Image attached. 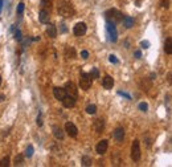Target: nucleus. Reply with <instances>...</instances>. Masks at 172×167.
<instances>
[{"mask_svg": "<svg viewBox=\"0 0 172 167\" xmlns=\"http://www.w3.org/2000/svg\"><path fill=\"white\" fill-rule=\"evenodd\" d=\"M74 8L72 4H69V3H66V2H60L58 4V14L61 16H64V17H72L74 16Z\"/></svg>", "mask_w": 172, "mask_h": 167, "instance_id": "obj_1", "label": "nucleus"}, {"mask_svg": "<svg viewBox=\"0 0 172 167\" xmlns=\"http://www.w3.org/2000/svg\"><path fill=\"white\" fill-rule=\"evenodd\" d=\"M105 17H106V20L107 21H110V23L118 24V23H121L122 21L123 15L118 10H109V11L105 12Z\"/></svg>", "mask_w": 172, "mask_h": 167, "instance_id": "obj_2", "label": "nucleus"}, {"mask_svg": "<svg viewBox=\"0 0 172 167\" xmlns=\"http://www.w3.org/2000/svg\"><path fill=\"white\" fill-rule=\"evenodd\" d=\"M91 84H93V78L90 74L87 73H82L81 77H79V86H81L82 90H89L91 88Z\"/></svg>", "mask_w": 172, "mask_h": 167, "instance_id": "obj_3", "label": "nucleus"}, {"mask_svg": "<svg viewBox=\"0 0 172 167\" xmlns=\"http://www.w3.org/2000/svg\"><path fill=\"white\" fill-rule=\"evenodd\" d=\"M140 155H142V153H140V145H139V141L135 139L134 142H132V146H131V158L134 159L135 162H138L140 159Z\"/></svg>", "mask_w": 172, "mask_h": 167, "instance_id": "obj_4", "label": "nucleus"}, {"mask_svg": "<svg viewBox=\"0 0 172 167\" xmlns=\"http://www.w3.org/2000/svg\"><path fill=\"white\" fill-rule=\"evenodd\" d=\"M106 29H107V33H109L110 41L115 43V41L118 40V33H117L115 25H114L113 23H110V21H107V23H106Z\"/></svg>", "mask_w": 172, "mask_h": 167, "instance_id": "obj_5", "label": "nucleus"}, {"mask_svg": "<svg viewBox=\"0 0 172 167\" xmlns=\"http://www.w3.org/2000/svg\"><path fill=\"white\" fill-rule=\"evenodd\" d=\"M86 24L85 23H77L76 25H74V29H73V32H74V36H77V37H81L83 36V35L86 33Z\"/></svg>", "mask_w": 172, "mask_h": 167, "instance_id": "obj_6", "label": "nucleus"}, {"mask_svg": "<svg viewBox=\"0 0 172 167\" xmlns=\"http://www.w3.org/2000/svg\"><path fill=\"white\" fill-rule=\"evenodd\" d=\"M65 131L68 133L69 137H77V134H78V129H77V126L72 124V122H66V125H65Z\"/></svg>", "mask_w": 172, "mask_h": 167, "instance_id": "obj_7", "label": "nucleus"}, {"mask_svg": "<svg viewBox=\"0 0 172 167\" xmlns=\"http://www.w3.org/2000/svg\"><path fill=\"white\" fill-rule=\"evenodd\" d=\"M65 92H66V94L68 96H72V97H74V98H77V88H76V85L72 82V81H69V82H66V85H65Z\"/></svg>", "mask_w": 172, "mask_h": 167, "instance_id": "obj_8", "label": "nucleus"}, {"mask_svg": "<svg viewBox=\"0 0 172 167\" xmlns=\"http://www.w3.org/2000/svg\"><path fill=\"white\" fill-rule=\"evenodd\" d=\"M38 19H40V21H41V23H44V24L49 23V19H50L49 11L45 10V8H42V10L40 11V14H38Z\"/></svg>", "mask_w": 172, "mask_h": 167, "instance_id": "obj_9", "label": "nucleus"}, {"mask_svg": "<svg viewBox=\"0 0 172 167\" xmlns=\"http://www.w3.org/2000/svg\"><path fill=\"white\" fill-rule=\"evenodd\" d=\"M107 147H109L107 141H106V139H102L98 145H97L95 150H97V153H98V154H105L106 151H107Z\"/></svg>", "mask_w": 172, "mask_h": 167, "instance_id": "obj_10", "label": "nucleus"}, {"mask_svg": "<svg viewBox=\"0 0 172 167\" xmlns=\"http://www.w3.org/2000/svg\"><path fill=\"white\" fill-rule=\"evenodd\" d=\"M53 94H54L56 100L62 101V100H64V97L66 96V92H65L64 88H54V89H53Z\"/></svg>", "mask_w": 172, "mask_h": 167, "instance_id": "obj_11", "label": "nucleus"}, {"mask_svg": "<svg viewBox=\"0 0 172 167\" xmlns=\"http://www.w3.org/2000/svg\"><path fill=\"white\" fill-rule=\"evenodd\" d=\"M62 104H64L65 108H73L74 105H76V98L72 97V96L66 94L65 97H64V100H62Z\"/></svg>", "mask_w": 172, "mask_h": 167, "instance_id": "obj_12", "label": "nucleus"}, {"mask_svg": "<svg viewBox=\"0 0 172 167\" xmlns=\"http://www.w3.org/2000/svg\"><path fill=\"white\" fill-rule=\"evenodd\" d=\"M102 86L105 88V89H113L114 86V80L111 76H105L103 77V81H102Z\"/></svg>", "mask_w": 172, "mask_h": 167, "instance_id": "obj_13", "label": "nucleus"}, {"mask_svg": "<svg viewBox=\"0 0 172 167\" xmlns=\"http://www.w3.org/2000/svg\"><path fill=\"white\" fill-rule=\"evenodd\" d=\"M114 138L117 139V142H123V138H125V130L122 127H117L115 131H114Z\"/></svg>", "mask_w": 172, "mask_h": 167, "instance_id": "obj_14", "label": "nucleus"}, {"mask_svg": "<svg viewBox=\"0 0 172 167\" xmlns=\"http://www.w3.org/2000/svg\"><path fill=\"white\" fill-rule=\"evenodd\" d=\"M94 129L97 133H102L103 129H105V122L103 120H95L94 121Z\"/></svg>", "mask_w": 172, "mask_h": 167, "instance_id": "obj_15", "label": "nucleus"}, {"mask_svg": "<svg viewBox=\"0 0 172 167\" xmlns=\"http://www.w3.org/2000/svg\"><path fill=\"white\" fill-rule=\"evenodd\" d=\"M123 25H125L126 28H131V27H134V19L132 17H130V16H123Z\"/></svg>", "mask_w": 172, "mask_h": 167, "instance_id": "obj_16", "label": "nucleus"}, {"mask_svg": "<svg viewBox=\"0 0 172 167\" xmlns=\"http://www.w3.org/2000/svg\"><path fill=\"white\" fill-rule=\"evenodd\" d=\"M46 33H48V36H49V37L54 39L57 36V28L54 27V25L49 24V25H48V28H46Z\"/></svg>", "mask_w": 172, "mask_h": 167, "instance_id": "obj_17", "label": "nucleus"}, {"mask_svg": "<svg viewBox=\"0 0 172 167\" xmlns=\"http://www.w3.org/2000/svg\"><path fill=\"white\" fill-rule=\"evenodd\" d=\"M53 134H54V137L57 139H64V131L61 130V127H57V126L53 127Z\"/></svg>", "mask_w": 172, "mask_h": 167, "instance_id": "obj_18", "label": "nucleus"}, {"mask_svg": "<svg viewBox=\"0 0 172 167\" xmlns=\"http://www.w3.org/2000/svg\"><path fill=\"white\" fill-rule=\"evenodd\" d=\"M65 55L68 59H76V51H74L73 47H68L65 49Z\"/></svg>", "mask_w": 172, "mask_h": 167, "instance_id": "obj_19", "label": "nucleus"}, {"mask_svg": "<svg viewBox=\"0 0 172 167\" xmlns=\"http://www.w3.org/2000/svg\"><path fill=\"white\" fill-rule=\"evenodd\" d=\"M164 51H166V53H167V55H171V53H172V40H171V37H168V39L166 40Z\"/></svg>", "mask_w": 172, "mask_h": 167, "instance_id": "obj_20", "label": "nucleus"}, {"mask_svg": "<svg viewBox=\"0 0 172 167\" xmlns=\"http://www.w3.org/2000/svg\"><path fill=\"white\" fill-rule=\"evenodd\" d=\"M24 163V155H21V154H19V155L15 157V165L16 166H21Z\"/></svg>", "mask_w": 172, "mask_h": 167, "instance_id": "obj_21", "label": "nucleus"}, {"mask_svg": "<svg viewBox=\"0 0 172 167\" xmlns=\"http://www.w3.org/2000/svg\"><path fill=\"white\" fill-rule=\"evenodd\" d=\"M8 166H10V157H4L0 161V167H8Z\"/></svg>", "mask_w": 172, "mask_h": 167, "instance_id": "obj_22", "label": "nucleus"}, {"mask_svg": "<svg viewBox=\"0 0 172 167\" xmlns=\"http://www.w3.org/2000/svg\"><path fill=\"white\" fill-rule=\"evenodd\" d=\"M32 155H33V146H32V145H29V146L26 147V150H25V155L24 157L30 158Z\"/></svg>", "mask_w": 172, "mask_h": 167, "instance_id": "obj_23", "label": "nucleus"}, {"mask_svg": "<svg viewBox=\"0 0 172 167\" xmlns=\"http://www.w3.org/2000/svg\"><path fill=\"white\" fill-rule=\"evenodd\" d=\"M82 165L83 166H91V158H89L87 155L82 157Z\"/></svg>", "mask_w": 172, "mask_h": 167, "instance_id": "obj_24", "label": "nucleus"}, {"mask_svg": "<svg viewBox=\"0 0 172 167\" xmlns=\"http://www.w3.org/2000/svg\"><path fill=\"white\" fill-rule=\"evenodd\" d=\"M95 112H97L95 105H89V106L86 108V113L87 114H95Z\"/></svg>", "mask_w": 172, "mask_h": 167, "instance_id": "obj_25", "label": "nucleus"}, {"mask_svg": "<svg viewBox=\"0 0 172 167\" xmlns=\"http://www.w3.org/2000/svg\"><path fill=\"white\" fill-rule=\"evenodd\" d=\"M90 76H91V78H99V72H98V69H97V68H93Z\"/></svg>", "mask_w": 172, "mask_h": 167, "instance_id": "obj_26", "label": "nucleus"}, {"mask_svg": "<svg viewBox=\"0 0 172 167\" xmlns=\"http://www.w3.org/2000/svg\"><path fill=\"white\" fill-rule=\"evenodd\" d=\"M41 6H42V8H45V7H49L50 8L52 0H41Z\"/></svg>", "mask_w": 172, "mask_h": 167, "instance_id": "obj_27", "label": "nucleus"}, {"mask_svg": "<svg viewBox=\"0 0 172 167\" xmlns=\"http://www.w3.org/2000/svg\"><path fill=\"white\" fill-rule=\"evenodd\" d=\"M24 8H25V6H24V3H20L19 6H17V14L19 15H21L24 12Z\"/></svg>", "mask_w": 172, "mask_h": 167, "instance_id": "obj_28", "label": "nucleus"}, {"mask_svg": "<svg viewBox=\"0 0 172 167\" xmlns=\"http://www.w3.org/2000/svg\"><path fill=\"white\" fill-rule=\"evenodd\" d=\"M139 109H140V110H142V112H147V109H148V105L146 104V102H140V104H139Z\"/></svg>", "mask_w": 172, "mask_h": 167, "instance_id": "obj_29", "label": "nucleus"}, {"mask_svg": "<svg viewBox=\"0 0 172 167\" xmlns=\"http://www.w3.org/2000/svg\"><path fill=\"white\" fill-rule=\"evenodd\" d=\"M160 4L163 8H168L170 7V0H160Z\"/></svg>", "mask_w": 172, "mask_h": 167, "instance_id": "obj_30", "label": "nucleus"}, {"mask_svg": "<svg viewBox=\"0 0 172 167\" xmlns=\"http://www.w3.org/2000/svg\"><path fill=\"white\" fill-rule=\"evenodd\" d=\"M109 60H110V63H113V64H118V60H117V57L114 56V55H110L109 56Z\"/></svg>", "mask_w": 172, "mask_h": 167, "instance_id": "obj_31", "label": "nucleus"}, {"mask_svg": "<svg viewBox=\"0 0 172 167\" xmlns=\"http://www.w3.org/2000/svg\"><path fill=\"white\" fill-rule=\"evenodd\" d=\"M81 56H82L83 60H86L87 57H89V52H87V51H82V52H81Z\"/></svg>", "mask_w": 172, "mask_h": 167, "instance_id": "obj_32", "label": "nucleus"}, {"mask_svg": "<svg viewBox=\"0 0 172 167\" xmlns=\"http://www.w3.org/2000/svg\"><path fill=\"white\" fill-rule=\"evenodd\" d=\"M15 39H16L17 41L21 40V33H20V31H16V32H15Z\"/></svg>", "mask_w": 172, "mask_h": 167, "instance_id": "obj_33", "label": "nucleus"}, {"mask_svg": "<svg viewBox=\"0 0 172 167\" xmlns=\"http://www.w3.org/2000/svg\"><path fill=\"white\" fill-rule=\"evenodd\" d=\"M140 45H142V48H144V49H147V48H150V43L148 41H142Z\"/></svg>", "mask_w": 172, "mask_h": 167, "instance_id": "obj_34", "label": "nucleus"}, {"mask_svg": "<svg viewBox=\"0 0 172 167\" xmlns=\"http://www.w3.org/2000/svg\"><path fill=\"white\" fill-rule=\"evenodd\" d=\"M37 125L38 126H42V120H41V116L38 114V117H37Z\"/></svg>", "mask_w": 172, "mask_h": 167, "instance_id": "obj_35", "label": "nucleus"}, {"mask_svg": "<svg viewBox=\"0 0 172 167\" xmlns=\"http://www.w3.org/2000/svg\"><path fill=\"white\" fill-rule=\"evenodd\" d=\"M140 56H142L140 51H136V52H135V57H136V59H140Z\"/></svg>", "mask_w": 172, "mask_h": 167, "instance_id": "obj_36", "label": "nucleus"}, {"mask_svg": "<svg viewBox=\"0 0 172 167\" xmlns=\"http://www.w3.org/2000/svg\"><path fill=\"white\" fill-rule=\"evenodd\" d=\"M4 98H6V97H4V94H0V102H3Z\"/></svg>", "mask_w": 172, "mask_h": 167, "instance_id": "obj_37", "label": "nucleus"}, {"mask_svg": "<svg viewBox=\"0 0 172 167\" xmlns=\"http://www.w3.org/2000/svg\"><path fill=\"white\" fill-rule=\"evenodd\" d=\"M2 7H3V2L0 0V11H2Z\"/></svg>", "mask_w": 172, "mask_h": 167, "instance_id": "obj_38", "label": "nucleus"}, {"mask_svg": "<svg viewBox=\"0 0 172 167\" xmlns=\"http://www.w3.org/2000/svg\"><path fill=\"white\" fill-rule=\"evenodd\" d=\"M0 85H2V76H0Z\"/></svg>", "mask_w": 172, "mask_h": 167, "instance_id": "obj_39", "label": "nucleus"}]
</instances>
